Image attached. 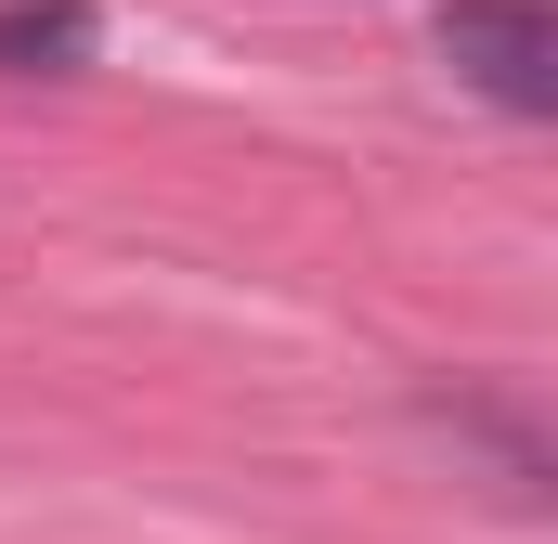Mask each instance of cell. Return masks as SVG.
<instances>
[{"label": "cell", "instance_id": "1", "mask_svg": "<svg viewBox=\"0 0 558 544\" xmlns=\"http://www.w3.org/2000/svg\"><path fill=\"white\" fill-rule=\"evenodd\" d=\"M441 52H454L494 104L558 118V13L546 0H454V13H441Z\"/></svg>", "mask_w": 558, "mask_h": 544}, {"label": "cell", "instance_id": "2", "mask_svg": "<svg viewBox=\"0 0 558 544\" xmlns=\"http://www.w3.org/2000/svg\"><path fill=\"white\" fill-rule=\"evenodd\" d=\"M0 65H92V0H0Z\"/></svg>", "mask_w": 558, "mask_h": 544}]
</instances>
